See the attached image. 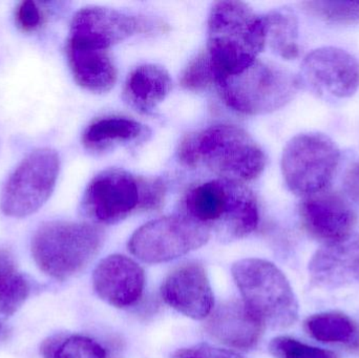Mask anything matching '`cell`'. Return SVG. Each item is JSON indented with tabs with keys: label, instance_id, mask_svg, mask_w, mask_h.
Instances as JSON below:
<instances>
[{
	"label": "cell",
	"instance_id": "cell-1",
	"mask_svg": "<svg viewBox=\"0 0 359 358\" xmlns=\"http://www.w3.org/2000/svg\"><path fill=\"white\" fill-rule=\"evenodd\" d=\"M267 42L266 17L242 1L213 4L208 18L207 53L215 84L236 75L257 60Z\"/></svg>",
	"mask_w": 359,
	"mask_h": 358
},
{
	"label": "cell",
	"instance_id": "cell-2",
	"mask_svg": "<svg viewBox=\"0 0 359 358\" xmlns=\"http://www.w3.org/2000/svg\"><path fill=\"white\" fill-rule=\"evenodd\" d=\"M179 159L189 167L204 164L221 179L241 183L257 179L266 165L265 153L252 137L229 124L186 136L180 143Z\"/></svg>",
	"mask_w": 359,
	"mask_h": 358
},
{
	"label": "cell",
	"instance_id": "cell-3",
	"mask_svg": "<svg viewBox=\"0 0 359 358\" xmlns=\"http://www.w3.org/2000/svg\"><path fill=\"white\" fill-rule=\"evenodd\" d=\"M184 216L225 240L250 235L259 224V206L244 183L217 179L192 187L183 200Z\"/></svg>",
	"mask_w": 359,
	"mask_h": 358
},
{
	"label": "cell",
	"instance_id": "cell-4",
	"mask_svg": "<svg viewBox=\"0 0 359 358\" xmlns=\"http://www.w3.org/2000/svg\"><path fill=\"white\" fill-rule=\"evenodd\" d=\"M102 229L88 223H44L32 240V254L42 273L65 281L83 271L100 252Z\"/></svg>",
	"mask_w": 359,
	"mask_h": 358
},
{
	"label": "cell",
	"instance_id": "cell-5",
	"mask_svg": "<svg viewBox=\"0 0 359 358\" xmlns=\"http://www.w3.org/2000/svg\"><path fill=\"white\" fill-rule=\"evenodd\" d=\"M232 275L246 306L274 329H286L299 317V304L286 275L272 263L245 259L232 266Z\"/></svg>",
	"mask_w": 359,
	"mask_h": 358
},
{
	"label": "cell",
	"instance_id": "cell-6",
	"mask_svg": "<svg viewBox=\"0 0 359 358\" xmlns=\"http://www.w3.org/2000/svg\"><path fill=\"white\" fill-rule=\"evenodd\" d=\"M225 104L238 113L257 116L272 113L292 100L299 81L292 73L257 59L236 75L215 84Z\"/></svg>",
	"mask_w": 359,
	"mask_h": 358
},
{
	"label": "cell",
	"instance_id": "cell-7",
	"mask_svg": "<svg viewBox=\"0 0 359 358\" xmlns=\"http://www.w3.org/2000/svg\"><path fill=\"white\" fill-rule=\"evenodd\" d=\"M339 149L329 137L302 134L289 141L282 157V172L288 188L302 197L322 193L330 184L339 163Z\"/></svg>",
	"mask_w": 359,
	"mask_h": 358
},
{
	"label": "cell",
	"instance_id": "cell-8",
	"mask_svg": "<svg viewBox=\"0 0 359 358\" xmlns=\"http://www.w3.org/2000/svg\"><path fill=\"white\" fill-rule=\"evenodd\" d=\"M60 170L58 153L52 149L32 151L12 172L2 189L0 207L6 216L25 218L46 203Z\"/></svg>",
	"mask_w": 359,
	"mask_h": 358
},
{
	"label": "cell",
	"instance_id": "cell-9",
	"mask_svg": "<svg viewBox=\"0 0 359 358\" xmlns=\"http://www.w3.org/2000/svg\"><path fill=\"white\" fill-rule=\"evenodd\" d=\"M211 233L184 214L164 216L143 225L130 237L128 249L149 264L175 260L198 249Z\"/></svg>",
	"mask_w": 359,
	"mask_h": 358
},
{
	"label": "cell",
	"instance_id": "cell-10",
	"mask_svg": "<svg viewBox=\"0 0 359 358\" xmlns=\"http://www.w3.org/2000/svg\"><path fill=\"white\" fill-rule=\"evenodd\" d=\"M140 179L122 170L97 174L84 193L86 216L101 224H115L140 210Z\"/></svg>",
	"mask_w": 359,
	"mask_h": 358
},
{
	"label": "cell",
	"instance_id": "cell-11",
	"mask_svg": "<svg viewBox=\"0 0 359 358\" xmlns=\"http://www.w3.org/2000/svg\"><path fill=\"white\" fill-rule=\"evenodd\" d=\"M151 27V21L144 17L103 6H86L74 15L67 40L109 50L111 46L145 33Z\"/></svg>",
	"mask_w": 359,
	"mask_h": 358
},
{
	"label": "cell",
	"instance_id": "cell-12",
	"mask_svg": "<svg viewBox=\"0 0 359 358\" xmlns=\"http://www.w3.org/2000/svg\"><path fill=\"white\" fill-rule=\"evenodd\" d=\"M302 74L312 90L333 98H349L359 88L358 59L333 46L309 53L302 65Z\"/></svg>",
	"mask_w": 359,
	"mask_h": 358
},
{
	"label": "cell",
	"instance_id": "cell-13",
	"mask_svg": "<svg viewBox=\"0 0 359 358\" xmlns=\"http://www.w3.org/2000/svg\"><path fill=\"white\" fill-rule=\"evenodd\" d=\"M299 212L305 230L326 244L351 235L358 222L349 203L339 193L329 191L306 197L299 204Z\"/></svg>",
	"mask_w": 359,
	"mask_h": 358
},
{
	"label": "cell",
	"instance_id": "cell-14",
	"mask_svg": "<svg viewBox=\"0 0 359 358\" xmlns=\"http://www.w3.org/2000/svg\"><path fill=\"white\" fill-rule=\"evenodd\" d=\"M166 304L190 319H204L213 308V294L206 269L198 262L180 265L162 286Z\"/></svg>",
	"mask_w": 359,
	"mask_h": 358
},
{
	"label": "cell",
	"instance_id": "cell-15",
	"mask_svg": "<svg viewBox=\"0 0 359 358\" xmlns=\"http://www.w3.org/2000/svg\"><path fill=\"white\" fill-rule=\"evenodd\" d=\"M94 289L99 298L117 308L136 304L145 287L142 267L121 254L107 256L99 263L93 275Z\"/></svg>",
	"mask_w": 359,
	"mask_h": 358
},
{
	"label": "cell",
	"instance_id": "cell-16",
	"mask_svg": "<svg viewBox=\"0 0 359 358\" xmlns=\"http://www.w3.org/2000/svg\"><path fill=\"white\" fill-rule=\"evenodd\" d=\"M312 285L339 289L359 284V235L326 244L309 263Z\"/></svg>",
	"mask_w": 359,
	"mask_h": 358
},
{
	"label": "cell",
	"instance_id": "cell-17",
	"mask_svg": "<svg viewBox=\"0 0 359 358\" xmlns=\"http://www.w3.org/2000/svg\"><path fill=\"white\" fill-rule=\"evenodd\" d=\"M265 326L244 302L231 300L217 307L205 329L221 344L238 350H250L261 340Z\"/></svg>",
	"mask_w": 359,
	"mask_h": 358
},
{
	"label": "cell",
	"instance_id": "cell-18",
	"mask_svg": "<svg viewBox=\"0 0 359 358\" xmlns=\"http://www.w3.org/2000/svg\"><path fill=\"white\" fill-rule=\"evenodd\" d=\"M67 56L74 79L84 90L103 94L115 86L118 73L109 50L67 41Z\"/></svg>",
	"mask_w": 359,
	"mask_h": 358
},
{
	"label": "cell",
	"instance_id": "cell-19",
	"mask_svg": "<svg viewBox=\"0 0 359 358\" xmlns=\"http://www.w3.org/2000/svg\"><path fill=\"white\" fill-rule=\"evenodd\" d=\"M172 88V78L164 67L140 65L128 76L123 98L135 111L149 113L165 100Z\"/></svg>",
	"mask_w": 359,
	"mask_h": 358
},
{
	"label": "cell",
	"instance_id": "cell-20",
	"mask_svg": "<svg viewBox=\"0 0 359 358\" xmlns=\"http://www.w3.org/2000/svg\"><path fill=\"white\" fill-rule=\"evenodd\" d=\"M147 134V128L123 117L102 118L88 126L82 136L86 149L103 151L122 143L134 142Z\"/></svg>",
	"mask_w": 359,
	"mask_h": 358
},
{
	"label": "cell",
	"instance_id": "cell-21",
	"mask_svg": "<svg viewBox=\"0 0 359 358\" xmlns=\"http://www.w3.org/2000/svg\"><path fill=\"white\" fill-rule=\"evenodd\" d=\"M305 329L324 344H339L359 350V329L355 322L341 312H323L308 317Z\"/></svg>",
	"mask_w": 359,
	"mask_h": 358
},
{
	"label": "cell",
	"instance_id": "cell-22",
	"mask_svg": "<svg viewBox=\"0 0 359 358\" xmlns=\"http://www.w3.org/2000/svg\"><path fill=\"white\" fill-rule=\"evenodd\" d=\"M31 287L10 252L0 249V328L29 298Z\"/></svg>",
	"mask_w": 359,
	"mask_h": 358
},
{
	"label": "cell",
	"instance_id": "cell-23",
	"mask_svg": "<svg viewBox=\"0 0 359 358\" xmlns=\"http://www.w3.org/2000/svg\"><path fill=\"white\" fill-rule=\"evenodd\" d=\"M43 358H107V352L93 338L78 334H56L42 343Z\"/></svg>",
	"mask_w": 359,
	"mask_h": 358
},
{
	"label": "cell",
	"instance_id": "cell-24",
	"mask_svg": "<svg viewBox=\"0 0 359 358\" xmlns=\"http://www.w3.org/2000/svg\"><path fill=\"white\" fill-rule=\"evenodd\" d=\"M267 22V41L269 40L274 52L288 60L297 58L299 55L297 44V17L289 11H276L266 16Z\"/></svg>",
	"mask_w": 359,
	"mask_h": 358
},
{
	"label": "cell",
	"instance_id": "cell-25",
	"mask_svg": "<svg viewBox=\"0 0 359 358\" xmlns=\"http://www.w3.org/2000/svg\"><path fill=\"white\" fill-rule=\"evenodd\" d=\"M304 10L316 18L335 25L359 23V1H307Z\"/></svg>",
	"mask_w": 359,
	"mask_h": 358
},
{
	"label": "cell",
	"instance_id": "cell-26",
	"mask_svg": "<svg viewBox=\"0 0 359 358\" xmlns=\"http://www.w3.org/2000/svg\"><path fill=\"white\" fill-rule=\"evenodd\" d=\"M270 354L276 358H339L337 353L310 346L289 336H278L270 342Z\"/></svg>",
	"mask_w": 359,
	"mask_h": 358
},
{
	"label": "cell",
	"instance_id": "cell-27",
	"mask_svg": "<svg viewBox=\"0 0 359 358\" xmlns=\"http://www.w3.org/2000/svg\"><path fill=\"white\" fill-rule=\"evenodd\" d=\"M181 84L191 92H203L209 86L215 85V71L207 50L201 52L190 61L182 74Z\"/></svg>",
	"mask_w": 359,
	"mask_h": 358
},
{
	"label": "cell",
	"instance_id": "cell-28",
	"mask_svg": "<svg viewBox=\"0 0 359 358\" xmlns=\"http://www.w3.org/2000/svg\"><path fill=\"white\" fill-rule=\"evenodd\" d=\"M140 179V210L161 209L165 202L166 187L161 179Z\"/></svg>",
	"mask_w": 359,
	"mask_h": 358
},
{
	"label": "cell",
	"instance_id": "cell-29",
	"mask_svg": "<svg viewBox=\"0 0 359 358\" xmlns=\"http://www.w3.org/2000/svg\"><path fill=\"white\" fill-rule=\"evenodd\" d=\"M43 13L35 1H22L15 11V21L17 27L25 32L32 33L39 29L43 23Z\"/></svg>",
	"mask_w": 359,
	"mask_h": 358
},
{
	"label": "cell",
	"instance_id": "cell-30",
	"mask_svg": "<svg viewBox=\"0 0 359 358\" xmlns=\"http://www.w3.org/2000/svg\"><path fill=\"white\" fill-rule=\"evenodd\" d=\"M172 358H244L238 353L225 349L202 344L177 351Z\"/></svg>",
	"mask_w": 359,
	"mask_h": 358
},
{
	"label": "cell",
	"instance_id": "cell-31",
	"mask_svg": "<svg viewBox=\"0 0 359 358\" xmlns=\"http://www.w3.org/2000/svg\"><path fill=\"white\" fill-rule=\"evenodd\" d=\"M345 185L350 195L359 198V163L355 164L348 172Z\"/></svg>",
	"mask_w": 359,
	"mask_h": 358
}]
</instances>
